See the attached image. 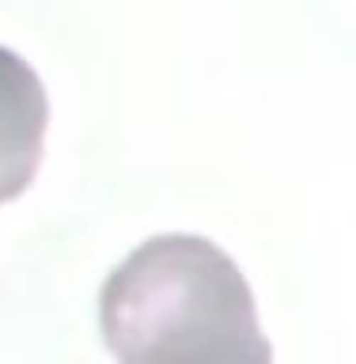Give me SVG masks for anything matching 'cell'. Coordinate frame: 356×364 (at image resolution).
<instances>
[{"label":"cell","instance_id":"obj_2","mask_svg":"<svg viewBox=\"0 0 356 364\" xmlns=\"http://www.w3.org/2000/svg\"><path fill=\"white\" fill-rule=\"evenodd\" d=\"M50 99L38 73L0 46V201L19 198L42 164Z\"/></svg>","mask_w":356,"mask_h":364},{"label":"cell","instance_id":"obj_1","mask_svg":"<svg viewBox=\"0 0 356 364\" xmlns=\"http://www.w3.org/2000/svg\"><path fill=\"white\" fill-rule=\"evenodd\" d=\"M99 323L118 364H273L243 269L201 235H152L114 266Z\"/></svg>","mask_w":356,"mask_h":364}]
</instances>
